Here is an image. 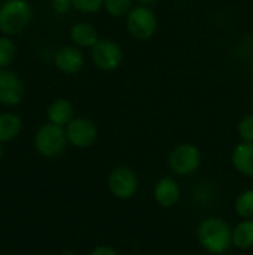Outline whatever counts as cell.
I'll return each instance as SVG.
<instances>
[{"label":"cell","instance_id":"cell-13","mask_svg":"<svg viewBox=\"0 0 253 255\" xmlns=\"http://www.w3.org/2000/svg\"><path fill=\"white\" fill-rule=\"evenodd\" d=\"M48 120L55 126H67L73 120V106L66 99L54 100L48 108Z\"/></svg>","mask_w":253,"mask_h":255},{"label":"cell","instance_id":"cell-26","mask_svg":"<svg viewBox=\"0 0 253 255\" xmlns=\"http://www.w3.org/2000/svg\"><path fill=\"white\" fill-rule=\"evenodd\" d=\"M0 6H1V0H0Z\"/></svg>","mask_w":253,"mask_h":255},{"label":"cell","instance_id":"cell-7","mask_svg":"<svg viewBox=\"0 0 253 255\" xmlns=\"http://www.w3.org/2000/svg\"><path fill=\"white\" fill-rule=\"evenodd\" d=\"M91 57L101 70H115L122 61V51L113 40L103 39L91 48Z\"/></svg>","mask_w":253,"mask_h":255},{"label":"cell","instance_id":"cell-3","mask_svg":"<svg viewBox=\"0 0 253 255\" xmlns=\"http://www.w3.org/2000/svg\"><path fill=\"white\" fill-rule=\"evenodd\" d=\"M67 142L69 140H67L66 130L51 123L42 126L34 136V146L37 152L46 158L60 155L64 151Z\"/></svg>","mask_w":253,"mask_h":255},{"label":"cell","instance_id":"cell-10","mask_svg":"<svg viewBox=\"0 0 253 255\" xmlns=\"http://www.w3.org/2000/svg\"><path fill=\"white\" fill-rule=\"evenodd\" d=\"M55 66L64 73H76L84 66V54L76 46H63L55 54Z\"/></svg>","mask_w":253,"mask_h":255},{"label":"cell","instance_id":"cell-11","mask_svg":"<svg viewBox=\"0 0 253 255\" xmlns=\"http://www.w3.org/2000/svg\"><path fill=\"white\" fill-rule=\"evenodd\" d=\"M155 200L163 208H171L180 200V187L171 178H163L155 187Z\"/></svg>","mask_w":253,"mask_h":255},{"label":"cell","instance_id":"cell-4","mask_svg":"<svg viewBox=\"0 0 253 255\" xmlns=\"http://www.w3.org/2000/svg\"><path fill=\"white\" fill-rule=\"evenodd\" d=\"M169 164L176 175L188 176L200 167L201 152L195 145H191V143L179 145L171 151Z\"/></svg>","mask_w":253,"mask_h":255},{"label":"cell","instance_id":"cell-8","mask_svg":"<svg viewBox=\"0 0 253 255\" xmlns=\"http://www.w3.org/2000/svg\"><path fill=\"white\" fill-rule=\"evenodd\" d=\"M67 140L76 148H88L97 139V127L88 118H73L66 127Z\"/></svg>","mask_w":253,"mask_h":255},{"label":"cell","instance_id":"cell-21","mask_svg":"<svg viewBox=\"0 0 253 255\" xmlns=\"http://www.w3.org/2000/svg\"><path fill=\"white\" fill-rule=\"evenodd\" d=\"M239 133H240V137L245 142L253 143V115H248V117H245L240 121V124H239Z\"/></svg>","mask_w":253,"mask_h":255},{"label":"cell","instance_id":"cell-14","mask_svg":"<svg viewBox=\"0 0 253 255\" xmlns=\"http://www.w3.org/2000/svg\"><path fill=\"white\" fill-rule=\"evenodd\" d=\"M70 36L75 45L82 48H92L98 42L97 30L86 22H76L70 30Z\"/></svg>","mask_w":253,"mask_h":255},{"label":"cell","instance_id":"cell-24","mask_svg":"<svg viewBox=\"0 0 253 255\" xmlns=\"http://www.w3.org/2000/svg\"><path fill=\"white\" fill-rule=\"evenodd\" d=\"M137 1H140V3H152L155 0H137Z\"/></svg>","mask_w":253,"mask_h":255},{"label":"cell","instance_id":"cell-18","mask_svg":"<svg viewBox=\"0 0 253 255\" xmlns=\"http://www.w3.org/2000/svg\"><path fill=\"white\" fill-rule=\"evenodd\" d=\"M236 212L242 218L252 220L253 218V190L242 193L236 200Z\"/></svg>","mask_w":253,"mask_h":255},{"label":"cell","instance_id":"cell-20","mask_svg":"<svg viewBox=\"0 0 253 255\" xmlns=\"http://www.w3.org/2000/svg\"><path fill=\"white\" fill-rule=\"evenodd\" d=\"M72 6L82 13H94L104 6V0H72Z\"/></svg>","mask_w":253,"mask_h":255},{"label":"cell","instance_id":"cell-2","mask_svg":"<svg viewBox=\"0 0 253 255\" xmlns=\"http://www.w3.org/2000/svg\"><path fill=\"white\" fill-rule=\"evenodd\" d=\"M33 10L27 0H6L0 6V31L4 36H15L31 22Z\"/></svg>","mask_w":253,"mask_h":255},{"label":"cell","instance_id":"cell-12","mask_svg":"<svg viewBox=\"0 0 253 255\" xmlns=\"http://www.w3.org/2000/svg\"><path fill=\"white\" fill-rule=\"evenodd\" d=\"M233 164L242 175L253 178V143L243 142L236 146L233 152Z\"/></svg>","mask_w":253,"mask_h":255},{"label":"cell","instance_id":"cell-5","mask_svg":"<svg viewBox=\"0 0 253 255\" xmlns=\"http://www.w3.org/2000/svg\"><path fill=\"white\" fill-rule=\"evenodd\" d=\"M158 27V21L155 13L146 7L139 6L130 10L127 18V28L130 34H133L137 39H149L155 34Z\"/></svg>","mask_w":253,"mask_h":255},{"label":"cell","instance_id":"cell-17","mask_svg":"<svg viewBox=\"0 0 253 255\" xmlns=\"http://www.w3.org/2000/svg\"><path fill=\"white\" fill-rule=\"evenodd\" d=\"M16 57V45L9 36L0 37V69L7 67Z\"/></svg>","mask_w":253,"mask_h":255},{"label":"cell","instance_id":"cell-9","mask_svg":"<svg viewBox=\"0 0 253 255\" xmlns=\"http://www.w3.org/2000/svg\"><path fill=\"white\" fill-rule=\"evenodd\" d=\"M24 82L12 70H0V103L4 106H15L24 97Z\"/></svg>","mask_w":253,"mask_h":255},{"label":"cell","instance_id":"cell-19","mask_svg":"<svg viewBox=\"0 0 253 255\" xmlns=\"http://www.w3.org/2000/svg\"><path fill=\"white\" fill-rule=\"evenodd\" d=\"M133 0H104V7L112 16H122L130 13Z\"/></svg>","mask_w":253,"mask_h":255},{"label":"cell","instance_id":"cell-6","mask_svg":"<svg viewBox=\"0 0 253 255\" xmlns=\"http://www.w3.org/2000/svg\"><path fill=\"white\" fill-rule=\"evenodd\" d=\"M107 185H109V191L116 199L127 200L136 194L137 187H139V179L131 169L121 166L110 172Z\"/></svg>","mask_w":253,"mask_h":255},{"label":"cell","instance_id":"cell-15","mask_svg":"<svg viewBox=\"0 0 253 255\" xmlns=\"http://www.w3.org/2000/svg\"><path fill=\"white\" fill-rule=\"evenodd\" d=\"M22 128L21 118L16 114H0V143L13 140Z\"/></svg>","mask_w":253,"mask_h":255},{"label":"cell","instance_id":"cell-1","mask_svg":"<svg viewBox=\"0 0 253 255\" xmlns=\"http://www.w3.org/2000/svg\"><path fill=\"white\" fill-rule=\"evenodd\" d=\"M197 235L200 244L210 254H224L233 245V230L230 224L216 217L206 218L198 226Z\"/></svg>","mask_w":253,"mask_h":255},{"label":"cell","instance_id":"cell-16","mask_svg":"<svg viewBox=\"0 0 253 255\" xmlns=\"http://www.w3.org/2000/svg\"><path fill=\"white\" fill-rule=\"evenodd\" d=\"M233 245L240 250L253 247V220H245L233 230Z\"/></svg>","mask_w":253,"mask_h":255},{"label":"cell","instance_id":"cell-25","mask_svg":"<svg viewBox=\"0 0 253 255\" xmlns=\"http://www.w3.org/2000/svg\"><path fill=\"white\" fill-rule=\"evenodd\" d=\"M1 155H3V151H1V145H0V160H1Z\"/></svg>","mask_w":253,"mask_h":255},{"label":"cell","instance_id":"cell-23","mask_svg":"<svg viewBox=\"0 0 253 255\" xmlns=\"http://www.w3.org/2000/svg\"><path fill=\"white\" fill-rule=\"evenodd\" d=\"M89 255H119L110 247H97Z\"/></svg>","mask_w":253,"mask_h":255},{"label":"cell","instance_id":"cell-22","mask_svg":"<svg viewBox=\"0 0 253 255\" xmlns=\"http://www.w3.org/2000/svg\"><path fill=\"white\" fill-rule=\"evenodd\" d=\"M51 6L57 13H66L72 7V0H52Z\"/></svg>","mask_w":253,"mask_h":255}]
</instances>
